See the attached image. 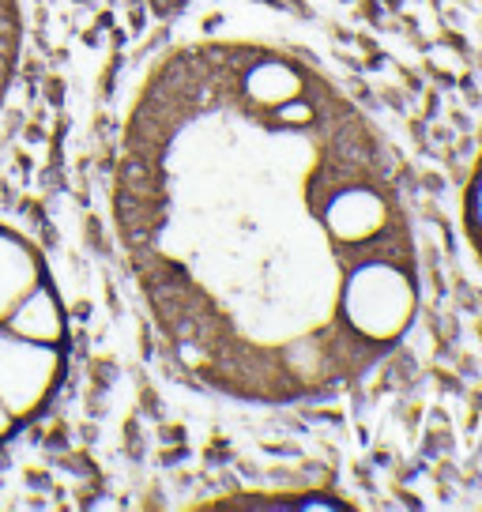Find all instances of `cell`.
<instances>
[{
    "label": "cell",
    "instance_id": "7a4b0ae2",
    "mask_svg": "<svg viewBox=\"0 0 482 512\" xmlns=\"http://www.w3.org/2000/svg\"><path fill=\"white\" fill-rule=\"evenodd\" d=\"M418 313V275L411 253H377L354 264L339 290V317L362 347H396Z\"/></svg>",
    "mask_w": 482,
    "mask_h": 512
},
{
    "label": "cell",
    "instance_id": "8992f818",
    "mask_svg": "<svg viewBox=\"0 0 482 512\" xmlns=\"http://www.w3.org/2000/svg\"><path fill=\"white\" fill-rule=\"evenodd\" d=\"M16 61V0H0V87Z\"/></svg>",
    "mask_w": 482,
    "mask_h": 512
},
{
    "label": "cell",
    "instance_id": "5b68a950",
    "mask_svg": "<svg viewBox=\"0 0 482 512\" xmlns=\"http://www.w3.org/2000/svg\"><path fill=\"white\" fill-rule=\"evenodd\" d=\"M4 328H12L16 336L34 339V343H68V317L65 305L57 298V290L49 279H42L31 294H23V302L12 309V317L4 320Z\"/></svg>",
    "mask_w": 482,
    "mask_h": 512
},
{
    "label": "cell",
    "instance_id": "52a82bcc",
    "mask_svg": "<svg viewBox=\"0 0 482 512\" xmlns=\"http://www.w3.org/2000/svg\"><path fill=\"white\" fill-rule=\"evenodd\" d=\"M467 223H471V234L482 238V170L475 177L471 192H467Z\"/></svg>",
    "mask_w": 482,
    "mask_h": 512
},
{
    "label": "cell",
    "instance_id": "277c9868",
    "mask_svg": "<svg viewBox=\"0 0 482 512\" xmlns=\"http://www.w3.org/2000/svg\"><path fill=\"white\" fill-rule=\"evenodd\" d=\"M46 279V264L27 241L0 226V324L12 317V309L23 302Z\"/></svg>",
    "mask_w": 482,
    "mask_h": 512
},
{
    "label": "cell",
    "instance_id": "3957f363",
    "mask_svg": "<svg viewBox=\"0 0 482 512\" xmlns=\"http://www.w3.org/2000/svg\"><path fill=\"white\" fill-rule=\"evenodd\" d=\"M68 354L61 343H34L0 324V407L23 426L61 388Z\"/></svg>",
    "mask_w": 482,
    "mask_h": 512
},
{
    "label": "cell",
    "instance_id": "6da1fadb",
    "mask_svg": "<svg viewBox=\"0 0 482 512\" xmlns=\"http://www.w3.org/2000/svg\"><path fill=\"white\" fill-rule=\"evenodd\" d=\"M354 106L298 57L185 49L129 125L121 234L162 332L200 381L294 400L377 362L339 317L366 256L336 238L328 200L377 166Z\"/></svg>",
    "mask_w": 482,
    "mask_h": 512
}]
</instances>
